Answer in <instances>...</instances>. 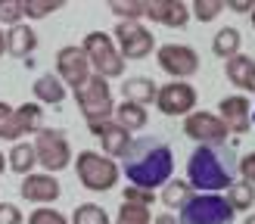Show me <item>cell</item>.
I'll use <instances>...</instances> for the list:
<instances>
[{"label": "cell", "mask_w": 255, "mask_h": 224, "mask_svg": "<svg viewBox=\"0 0 255 224\" xmlns=\"http://www.w3.org/2000/svg\"><path fill=\"white\" fill-rule=\"evenodd\" d=\"M171 171H174V153L162 137H137L128 156L122 159V174L128 178V184L152 193H156V187H165L171 181Z\"/></svg>", "instance_id": "6da1fadb"}, {"label": "cell", "mask_w": 255, "mask_h": 224, "mask_svg": "<svg viewBox=\"0 0 255 224\" xmlns=\"http://www.w3.org/2000/svg\"><path fill=\"white\" fill-rule=\"evenodd\" d=\"M240 159L234 146H196L187 159V184L199 193H218L237 184Z\"/></svg>", "instance_id": "7a4b0ae2"}, {"label": "cell", "mask_w": 255, "mask_h": 224, "mask_svg": "<svg viewBox=\"0 0 255 224\" xmlns=\"http://www.w3.org/2000/svg\"><path fill=\"white\" fill-rule=\"evenodd\" d=\"M75 100H78V109L87 121L91 134H100L109 121H116V103H112V87L106 78L100 75H91V81L84 87L75 91Z\"/></svg>", "instance_id": "3957f363"}, {"label": "cell", "mask_w": 255, "mask_h": 224, "mask_svg": "<svg viewBox=\"0 0 255 224\" xmlns=\"http://www.w3.org/2000/svg\"><path fill=\"white\" fill-rule=\"evenodd\" d=\"M75 174H78V181H81L84 190L109 193V190H116V184L122 178V165L116 159L103 156V153L84 149V153H78V159H75Z\"/></svg>", "instance_id": "277c9868"}, {"label": "cell", "mask_w": 255, "mask_h": 224, "mask_svg": "<svg viewBox=\"0 0 255 224\" xmlns=\"http://www.w3.org/2000/svg\"><path fill=\"white\" fill-rule=\"evenodd\" d=\"M84 53L87 59H91V69L94 75H100V78H122L125 75V56L119 53V44L116 37L106 34V31H87L84 34Z\"/></svg>", "instance_id": "5b68a950"}, {"label": "cell", "mask_w": 255, "mask_h": 224, "mask_svg": "<svg viewBox=\"0 0 255 224\" xmlns=\"http://www.w3.org/2000/svg\"><path fill=\"white\" fill-rule=\"evenodd\" d=\"M181 224H234V209L221 193H196L181 209Z\"/></svg>", "instance_id": "8992f818"}, {"label": "cell", "mask_w": 255, "mask_h": 224, "mask_svg": "<svg viewBox=\"0 0 255 224\" xmlns=\"http://www.w3.org/2000/svg\"><path fill=\"white\" fill-rule=\"evenodd\" d=\"M34 153H37V165L47 174H59L72 162V146L66 140V131L59 128H44L41 134H34Z\"/></svg>", "instance_id": "52a82bcc"}, {"label": "cell", "mask_w": 255, "mask_h": 224, "mask_svg": "<svg viewBox=\"0 0 255 224\" xmlns=\"http://www.w3.org/2000/svg\"><path fill=\"white\" fill-rule=\"evenodd\" d=\"M184 134L190 140H196L199 146H221L231 131H227L224 118L218 112H209V109H196L184 118Z\"/></svg>", "instance_id": "ba28073f"}, {"label": "cell", "mask_w": 255, "mask_h": 224, "mask_svg": "<svg viewBox=\"0 0 255 224\" xmlns=\"http://www.w3.org/2000/svg\"><path fill=\"white\" fill-rule=\"evenodd\" d=\"M159 69L171 75V81H187L199 72V53L190 44H162L156 50Z\"/></svg>", "instance_id": "9c48e42d"}, {"label": "cell", "mask_w": 255, "mask_h": 224, "mask_svg": "<svg viewBox=\"0 0 255 224\" xmlns=\"http://www.w3.org/2000/svg\"><path fill=\"white\" fill-rule=\"evenodd\" d=\"M112 37H116L119 53L125 56V62L128 59H146L156 50V37H152V31L143 22H119Z\"/></svg>", "instance_id": "30bf717a"}, {"label": "cell", "mask_w": 255, "mask_h": 224, "mask_svg": "<svg viewBox=\"0 0 255 224\" xmlns=\"http://www.w3.org/2000/svg\"><path fill=\"white\" fill-rule=\"evenodd\" d=\"M56 75H59V81L66 87H72V91H78V87H84L91 81L94 69H91V59H87L81 44H69V47H62L56 53Z\"/></svg>", "instance_id": "8fae6325"}, {"label": "cell", "mask_w": 255, "mask_h": 224, "mask_svg": "<svg viewBox=\"0 0 255 224\" xmlns=\"http://www.w3.org/2000/svg\"><path fill=\"white\" fill-rule=\"evenodd\" d=\"M196 87L190 81H168L159 87V97H156V109L162 115H190L196 112Z\"/></svg>", "instance_id": "7c38bea8"}, {"label": "cell", "mask_w": 255, "mask_h": 224, "mask_svg": "<svg viewBox=\"0 0 255 224\" xmlns=\"http://www.w3.org/2000/svg\"><path fill=\"white\" fill-rule=\"evenodd\" d=\"M19 193H22L25 203L50 206V203H56V199L62 196V187H59V181L53 178V174H47V171H34V174H28V178H22Z\"/></svg>", "instance_id": "4fadbf2b"}, {"label": "cell", "mask_w": 255, "mask_h": 224, "mask_svg": "<svg viewBox=\"0 0 255 224\" xmlns=\"http://www.w3.org/2000/svg\"><path fill=\"white\" fill-rule=\"evenodd\" d=\"M218 115L224 118V124H227L231 134H237V137L249 134V128H252V103H249V97H243V94L224 97L218 103Z\"/></svg>", "instance_id": "5bb4252c"}, {"label": "cell", "mask_w": 255, "mask_h": 224, "mask_svg": "<svg viewBox=\"0 0 255 224\" xmlns=\"http://www.w3.org/2000/svg\"><path fill=\"white\" fill-rule=\"evenodd\" d=\"M146 19L165 25V28H184L193 19V12H190V3H184V0H149Z\"/></svg>", "instance_id": "9a60e30c"}, {"label": "cell", "mask_w": 255, "mask_h": 224, "mask_svg": "<svg viewBox=\"0 0 255 224\" xmlns=\"http://www.w3.org/2000/svg\"><path fill=\"white\" fill-rule=\"evenodd\" d=\"M97 137H100V146H103V156H109V159H125L128 149H131V143H134V137L116 121H109Z\"/></svg>", "instance_id": "2e32d148"}, {"label": "cell", "mask_w": 255, "mask_h": 224, "mask_svg": "<svg viewBox=\"0 0 255 224\" xmlns=\"http://www.w3.org/2000/svg\"><path fill=\"white\" fill-rule=\"evenodd\" d=\"M37 50V34L31 25H16V28L6 31V53L16 56V59H28L31 53Z\"/></svg>", "instance_id": "e0dca14e"}, {"label": "cell", "mask_w": 255, "mask_h": 224, "mask_svg": "<svg viewBox=\"0 0 255 224\" xmlns=\"http://www.w3.org/2000/svg\"><path fill=\"white\" fill-rule=\"evenodd\" d=\"M34 100L37 103H50V106H59L62 100H66V84L59 81V75L56 72H47V75H41V78L34 81Z\"/></svg>", "instance_id": "ac0fdd59"}, {"label": "cell", "mask_w": 255, "mask_h": 224, "mask_svg": "<svg viewBox=\"0 0 255 224\" xmlns=\"http://www.w3.org/2000/svg\"><path fill=\"white\" fill-rule=\"evenodd\" d=\"M122 94H125V100H131V103H137V106L146 109L149 103H156L159 87H156V81H152V78H128L122 84Z\"/></svg>", "instance_id": "d6986e66"}, {"label": "cell", "mask_w": 255, "mask_h": 224, "mask_svg": "<svg viewBox=\"0 0 255 224\" xmlns=\"http://www.w3.org/2000/svg\"><path fill=\"white\" fill-rule=\"evenodd\" d=\"M116 124H122L128 134H134V131H143L149 124V115H146L143 106L131 103V100H122V103L116 106Z\"/></svg>", "instance_id": "ffe728a7"}, {"label": "cell", "mask_w": 255, "mask_h": 224, "mask_svg": "<svg viewBox=\"0 0 255 224\" xmlns=\"http://www.w3.org/2000/svg\"><path fill=\"white\" fill-rule=\"evenodd\" d=\"M6 165H9V171L22 174V178H28V174H34V168H37V153H34V143H25V140L12 143Z\"/></svg>", "instance_id": "44dd1931"}, {"label": "cell", "mask_w": 255, "mask_h": 224, "mask_svg": "<svg viewBox=\"0 0 255 224\" xmlns=\"http://www.w3.org/2000/svg\"><path fill=\"white\" fill-rule=\"evenodd\" d=\"M240 47H243V34H240V28H234V25H227V28H221L218 34H215L212 41V53L221 56L224 62L240 56Z\"/></svg>", "instance_id": "7402d4cb"}, {"label": "cell", "mask_w": 255, "mask_h": 224, "mask_svg": "<svg viewBox=\"0 0 255 224\" xmlns=\"http://www.w3.org/2000/svg\"><path fill=\"white\" fill-rule=\"evenodd\" d=\"M16 124H19V134H41L44 131V109L41 103H22L16 106Z\"/></svg>", "instance_id": "603a6c76"}, {"label": "cell", "mask_w": 255, "mask_h": 224, "mask_svg": "<svg viewBox=\"0 0 255 224\" xmlns=\"http://www.w3.org/2000/svg\"><path fill=\"white\" fill-rule=\"evenodd\" d=\"M255 69V59L252 56H234V59H227V66H224V75H227V81H231L234 87H240V91H246V84H249V75Z\"/></svg>", "instance_id": "cb8c5ba5"}, {"label": "cell", "mask_w": 255, "mask_h": 224, "mask_svg": "<svg viewBox=\"0 0 255 224\" xmlns=\"http://www.w3.org/2000/svg\"><path fill=\"white\" fill-rule=\"evenodd\" d=\"M224 199L231 203V209H234V212H249V209L255 206V187H252V184H246V181H237V184L227 187Z\"/></svg>", "instance_id": "d4e9b609"}, {"label": "cell", "mask_w": 255, "mask_h": 224, "mask_svg": "<svg viewBox=\"0 0 255 224\" xmlns=\"http://www.w3.org/2000/svg\"><path fill=\"white\" fill-rule=\"evenodd\" d=\"M193 187H190L187 181H168L165 184V190H162V203L168 206V209H184L190 199H193Z\"/></svg>", "instance_id": "484cf974"}, {"label": "cell", "mask_w": 255, "mask_h": 224, "mask_svg": "<svg viewBox=\"0 0 255 224\" xmlns=\"http://www.w3.org/2000/svg\"><path fill=\"white\" fill-rule=\"evenodd\" d=\"M72 224H112L109 221V212L103 206H97V203H81V206H75L72 212Z\"/></svg>", "instance_id": "4316f807"}, {"label": "cell", "mask_w": 255, "mask_h": 224, "mask_svg": "<svg viewBox=\"0 0 255 224\" xmlns=\"http://www.w3.org/2000/svg\"><path fill=\"white\" fill-rule=\"evenodd\" d=\"M109 12L119 16V22H140L146 16V3L143 0H112Z\"/></svg>", "instance_id": "83f0119b"}, {"label": "cell", "mask_w": 255, "mask_h": 224, "mask_svg": "<svg viewBox=\"0 0 255 224\" xmlns=\"http://www.w3.org/2000/svg\"><path fill=\"white\" fill-rule=\"evenodd\" d=\"M62 6H66L62 0H22L25 19H47V16H53V12L62 9Z\"/></svg>", "instance_id": "f1b7e54d"}, {"label": "cell", "mask_w": 255, "mask_h": 224, "mask_svg": "<svg viewBox=\"0 0 255 224\" xmlns=\"http://www.w3.org/2000/svg\"><path fill=\"white\" fill-rule=\"evenodd\" d=\"M224 6H227L224 0H193V3H190V12H193V19H199V22H215L221 16Z\"/></svg>", "instance_id": "f546056e"}, {"label": "cell", "mask_w": 255, "mask_h": 224, "mask_svg": "<svg viewBox=\"0 0 255 224\" xmlns=\"http://www.w3.org/2000/svg\"><path fill=\"white\" fill-rule=\"evenodd\" d=\"M19 124H16V109L9 103H0V140H19Z\"/></svg>", "instance_id": "4dcf8cb0"}, {"label": "cell", "mask_w": 255, "mask_h": 224, "mask_svg": "<svg viewBox=\"0 0 255 224\" xmlns=\"http://www.w3.org/2000/svg\"><path fill=\"white\" fill-rule=\"evenodd\" d=\"M116 224H152V215H149V209H143V206H131V203H122Z\"/></svg>", "instance_id": "1f68e13d"}, {"label": "cell", "mask_w": 255, "mask_h": 224, "mask_svg": "<svg viewBox=\"0 0 255 224\" xmlns=\"http://www.w3.org/2000/svg\"><path fill=\"white\" fill-rule=\"evenodd\" d=\"M25 224H72L62 212H56L53 206H37L31 209V215L25 218Z\"/></svg>", "instance_id": "d6a6232c"}, {"label": "cell", "mask_w": 255, "mask_h": 224, "mask_svg": "<svg viewBox=\"0 0 255 224\" xmlns=\"http://www.w3.org/2000/svg\"><path fill=\"white\" fill-rule=\"evenodd\" d=\"M25 12H22V0H0V22H6L9 28L22 25Z\"/></svg>", "instance_id": "836d02e7"}, {"label": "cell", "mask_w": 255, "mask_h": 224, "mask_svg": "<svg viewBox=\"0 0 255 224\" xmlns=\"http://www.w3.org/2000/svg\"><path fill=\"white\" fill-rule=\"evenodd\" d=\"M152 199H156V193H152V190H143V187H131V184H128V190H122V203H131V206L149 209Z\"/></svg>", "instance_id": "e575fe53"}, {"label": "cell", "mask_w": 255, "mask_h": 224, "mask_svg": "<svg viewBox=\"0 0 255 224\" xmlns=\"http://www.w3.org/2000/svg\"><path fill=\"white\" fill-rule=\"evenodd\" d=\"M0 224H25V215L19 212V206L0 203Z\"/></svg>", "instance_id": "d590c367"}, {"label": "cell", "mask_w": 255, "mask_h": 224, "mask_svg": "<svg viewBox=\"0 0 255 224\" xmlns=\"http://www.w3.org/2000/svg\"><path fill=\"white\" fill-rule=\"evenodd\" d=\"M240 178H243L246 184H252V187H255V149L240 159Z\"/></svg>", "instance_id": "8d00e7d4"}, {"label": "cell", "mask_w": 255, "mask_h": 224, "mask_svg": "<svg viewBox=\"0 0 255 224\" xmlns=\"http://www.w3.org/2000/svg\"><path fill=\"white\" fill-rule=\"evenodd\" d=\"M227 6H231L234 12H243V16H252V9H255V3H252V0H231Z\"/></svg>", "instance_id": "74e56055"}, {"label": "cell", "mask_w": 255, "mask_h": 224, "mask_svg": "<svg viewBox=\"0 0 255 224\" xmlns=\"http://www.w3.org/2000/svg\"><path fill=\"white\" fill-rule=\"evenodd\" d=\"M152 224H181L177 215H152Z\"/></svg>", "instance_id": "f35d334b"}, {"label": "cell", "mask_w": 255, "mask_h": 224, "mask_svg": "<svg viewBox=\"0 0 255 224\" xmlns=\"http://www.w3.org/2000/svg\"><path fill=\"white\" fill-rule=\"evenodd\" d=\"M3 53H6V31L0 28V56H3Z\"/></svg>", "instance_id": "ab89813d"}, {"label": "cell", "mask_w": 255, "mask_h": 224, "mask_svg": "<svg viewBox=\"0 0 255 224\" xmlns=\"http://www.w3.org/2000/svg\"><path fill=\"white\" fill-rule=\"evenodd\" d=\"M246 91H249V94H255V69H252V75H249V84H246Z\"/></svg>", "instance_id": "60d3db41"}, {"label": "cell", "mask_w": 255, "mask_h": 224, "mask_svg": "<svg viewBox=\"0 0 255 224\" xmlns=\"http://www.w3.org/2000/svg\"><path fill=\"white\" fill-rule=\"evenodd\" d=\"M3 171H6V156L0 153V174H3Z\"/></svg>", "instance_id": "b9f144b4"}, {"label": "cell", "mask_w": 255, "mask_h": 224, "mask_svg": "<svg viewBox=\"0 0 255 224\" xmlns=\"http://www.w3.org/2000/svg\"><path fill=\"white\" fill-rule=\"evenodd\" d=\"M243 224H255V215H246V221Z\"/></svg>", "instance_id": "7bdbcfd3"}, {"label": "cell", "mask_w": 255, "mask_h": 224, "mask_svg": "<svg viewBox=\"0 0 255 224\" xmlns=\"http://www.w3.org/2000/svg\"><path fill=\"white\" fill-rule=\"evenodd\" d=\"M249 22H252V28H255V9H252V16H249Z\"/></svg>", "instance_id": "ee69618b"}, {"label": "cell", "mask_w": 255, "mask_h": 224, "mask_svg": "<svg viewBox=\"0 0 255 224\" xmlns=\"http://www.w3.org/2000/svg\"><path fill=\"white\" fill-rule=\"evenodd\" d=\"M252 124H255V109H252Z\"/></svg>", "instance_id": "f6af8a7d"}]
</instances>
